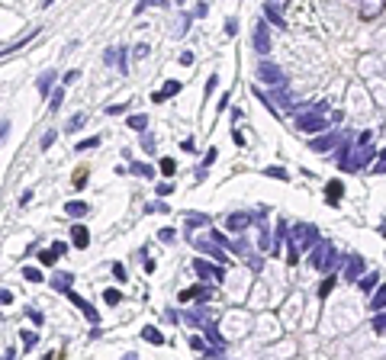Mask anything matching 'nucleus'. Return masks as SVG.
<instances>
[{"mask_svg":"<svg viewBox=\"0 0 386 360\" xmlns=\"http://www.w3.org/2000/svg\"><path fill=\"white\" fill-rule=\"evenodd\" d=\"M331 287H335V277H325V280L319 283V299H325V296L331 293Z\"/></svg>","mask_w":386,"mask_h":360,"instance_id":"34","label":"nucleus"},{"mask_svg":"<svg viewBox=\"0 0 386 360\" xmlns=\"http://www.w3.org/2000/svg\"><path fill=\"white\" fill-rule=\"evenodd\" d=\"M52 248H55V251H58V257H62V254H65V251H68V244H65V241H55V244H52Z\"/></svg>","mask_w":386,"mask_h":360,"instance_id":"58","label":"nucleus"},{"mask_svg":"<svg viewBox=\"0 0 386 360\" xmlns=\"http://www.w3.org/2000/svg\"><path fill=\"white\" fill-rule=\"evenodd\" d=\"M174 190V183H158V196H167Z\"/></svg>","mask_w":386,"mask_h":360,"instance_id":"52","label":"nucleus"},{"mask_svg":"<svg viewBox=\"0 0 386 360\" xmlns=\"http://www.w3.org/2000/svg\"><path fill=\"white\" fill-rule=\"evenodd\" d=\"M129 171H132L135 177H145V180L154 177V167H152V164H142V161H132V164H129Z\"/></svg>","mask_w":386,"mask_h":360,"instance_id":"21","label":"nucleus"},{"mask_svg":"<svg viewBox=\"0 0 386 360\" xmlns=\"http://www.w3.org/2000/svg\"><path fill=\"white\" fill-rule=\"evenodd\" d=\"M68 235H71V244H74V248H80V251L90 244V232H87L80 222H77V225H71V232H68Z\"/></svg>","mask_w":386,"mask_h":360,"instance_id":"10","label":"nucleus"},{"mask_svg":"<svg viewBox=\"0 0 386 360\" xmlns=\"http://www.w3.org/2000/svg\"><path fill=\"white\" fill-rule=\"evenodd\" d=\"M84 122H87V113H77V116H71V119H68L65 132H77V129H84Z\"/></svg>","mask_w":386,"mask_h":360,"instance_id":"26","label":"nucleus"},{"mask_svg":"<svg viewBox=\"0 0 386 360\" xmlns=\"http://www.w3.org/2000/svg\"><path fill=\"white\" fill-rule=\"evenodd\" d=\"M65 213L71 216V219H84V216L90 213V206H87V203H80V200H71V203H65Z\"/></svg>","mask_w":386,"mask_h":360,"instance_id":"15","label":"nucleus"},{"mask_svg":"<svg viewBox=\"0 0 386 360\" xmlns=\"http://www.w3.org/2000/svg\"><path fill=\"white\" fill-rule=\"evenodd\" d=\"M193 270L200 280H213V283H222V264H209V261H193Z\"/></svg>","mask_w":386,"mask_h":360,"instance_id":"3","label":"nucleus"},{"mask_svg":"<svg viewBox=\"0 0 386 360\" xmlns=\"http://www.w3.org/2000/svg\"><path fill=\"white\" fill-rule=\"evenodd\" d=\"M264 10H274V13H283V10H287V0H267V3H264Z\"/></svg>","mask_w":386,"mask_h":360,"instance_id":"38","label":"nucleus"},{"mask_svg":"<svg viewBox=\"0 0 386 360\" xmlns=\"http://www.w3.org/2000/svg\"><path fill=\"white\" fill-rule=\"evenodd\" d=\"M103 299H106V305H119L123 302V293H119V289H106Z\"/></svg>","mask_w":386,"mask_h":360,"instance_id":"35","label":"nucleus"},{"mask_svg":"<svg viewBox=\"0 0 386 360\" xmlns=\"http://www.w3.org/2000/svg\"><path fill=\"white\" fill-rule=\"evenodd\" d=\"M103 61H106V65H116V71H119V74H129V65H126V45H116V49H106Z\"/></svg>","mask_w":386,"mask_h":360,"instance_id":"8","label":"nucleus"},{"mask_svg":"<svg viewBox=\"0 0 386 360\" xmlns=\"http://www.w3.org/2000/svg\"><path fill=\"white\" fill-rule=\"evenodd\" d=\"M180 87H184L180 80H167V84L161 87V90H154V93H152V103H164V100L177 97V93H180Z\"/></svg>","mask_w":386,"mask_h":360,"instance_id":"9","label":"nucleus"},{"mask_svg":"<svg viewBox=\"0 0 386 360\" xmlns=\"http://www.w3.org/2000/svg\"><path fill=\"white\" fill-rule=\"evenodd\" d=\"M267 177H277V180H287V171H283V167H267Z\"/></svg>","mask_w":386,"mask_h":360,"instance_id":"42","label":"nucleus"},{"mask_svg":"<svg viewBox=\"0 0 386 360\" xmlns=\"http://www.w3.org/2000/svg\"><path fill=\"white\" fill-rule=\"evenodd\" d=\"M374 283H377V274H367V277L361 280V289H367V293H370V289H374Z\"/></svg>","mask_w":386,"mask_h":360,"instance_id":"45","label":"nucleus"},{"mask_svg":"<svg viewBox=\"0 0 386 360\" xmlns=\"http://www.w3.org/2000/svg\"><path fill=\"white\" fill-rule=\"evenodd\" d=\"M145 213H167V206L161 200H154V203H148V206H145Z\"/></svg>","mask_w":386,"mask_h":360,"instance_id":"41","label":"nucleus"},{"mask_svg":"<svg viewBox=\"0 0 386 360\" xmlns=\"http://www.w3.org/2000/svg\"><path fill=\"white\" fill-rule=\"evenodd\" d=\"M71 283H74V274H68V270H58V274L52 277V287H55L58 293H68V289H71Z\"/></svg>","mask_w":386,"mask_h":360,"instance_id":"14","label":"nucleus"},{"mask_svg":"<svg viewBox=\"0 0 386 360\" xmlns=\"http://www.w3.org/2000/svg\"><path fill=\"white\" fill-rule=\"evenodd\" d=\"M55 139H58V132H45V139H42V148H52V145H55Z\"/></svg>","mask_w":386,"mask_h":360,"instance_id":"47","label":"nucleus"},{"mask_svg":"<svg viewBox=\"0 0 386 360\" xmlns=\"http://www.w3.org/2000/svg\"><path fill=\"white\" fill-rule=\"evenodd\" d=\"M77 77H80V71H68V74H65V87L71 84V80H77Z\"/></svg>","mask_w":386,"mask_h":360,"instance_id":"54","label":"nucleus"},{"mask_svg":"<svg viewBox=\"0 0 386 360\" xmlns=\"http://www.w3.org/2000/svg\"><path fill=\"white\" fill-rule=\"evenodd\" d=\"M248 222H251V216H245V213H232L226 219V225H229V232H241V228H248Z\"/></svg>","mask_w":386,"mask_h":360,"instance_id":"16","label":"nucleus"},{"mask_svg":"<svg viewBox=\"0 0 386 360\" xmlns=\"http://www.w3.org/2000/svg\"><path fill=\"white\" fill-rule=\"evenodd\" d=\"M161 174H164V177L177 174V161H171V158H161Z\"/></svg>","mask_w":386,"mask_h":360,"instance_id":"30","label":"nucleus"},{"mask_svg":"<svg viewBox=\"0 0 386 360\" xmlns=\"http://www.w3.org/2000/svg\"><path fill=\"white\" fill-rule=\"evenodd\" d=\"M331 264H335V251H331V244H328V241L315 244V251H312V267H319V270H328Z\"/></svg>","mask_w":386,"mask_h":360,"instance_id":"5","label":"nucleus"},{"mask_svg":"<svg viewBox=\"0 0 386 360\" xmlns=\"http://www.w3.org/2000/svg\"><path fill=\"white\" fill-rule=\"evenodd\" d=\"M180 65H193V52H184V55H180Z\"/></svg>","mask_w":386,"mask_h":360,"instance_id":"56","label":"nucleus"},{"mask_svg":"<svg viewBox=\"0 0 386 360\" xmlns=\"http://www.w3.org/2000/svg\"><path fill=\"white\" fill-rule=\"evenodd\" d=\"M383 3H386V0H364V3H361V19L380 16V13H383Z\"/></svg>","mask_w":386,"mask_h":360,"instance_id":"12","label":"nucleus"},{"mask_svg":"<svg viewBox=\"0 0 386 360\" xmlns=\"http://www.w3.org/2000/svg\"><path fill=\"white\" fill-rule=\"evenodd\" d=\"M380 309H386V287H380L374 296V312H380Z\"/></svg>","mask_w":386,"mask_h":360,"instance_id":"32","label":"nucleus"},{"mask_svg":"<svg viewBox=\"0 0 386 360\" xmlns=\"http://www.w3.org/2000/svg\"><path fill=\"white\" fill-rule=\"evenodd\" d=\"M62 103H65V84L52 90V97H49V113H58V110H62Z\"/></svg>","mask_w":386,"mask_h":360,"instance_id":"22","label":"nucleus"},{"mask_svg":"<svg viewBox=\"0 0 386 360\" xmlns=\"http://www.w3.org/2000/svg\"><path fill=\"white\" fill-rule=\"evenodd\" d=\"M315 228L312 225H296L293 228V241H303V244H315Z\"/></svg>","mask_w":386,"mask_h":360,"instance_id":"13","label":"nucleus"},{"mask_svg":"<svg viewBox=\"0 0 386 360\" xmlns=\"http://www.w3.org/2000/svg\"><path fill=\"white\" fill-rule=\"evenodd\" d=\"M68 299H71L74 305H77V309H80V315H84V318H87V322H90V325H100V312L93 309V305L87 302L84 296H77V293H74V289H68Z\"/></svg>","mask_w":386,"mask_h":360,"instance_id":"6","label":"nucleus"},{"mask_svg":"<svg viewBox=\"0 0 386 360\" xmlns=\"http://www.w3.org/2000/svg\"><path fill=\"white\" fill-rule=\"evenodd\" d=\"M97 145H100L97 135H93V139H80V142H77V151H90V148H97Z\"/></svg>","mask_w":386,"mask_h":360,"instance_id":"36","label":"nucleus"},{"mask_svg":"<svg viewBox=\"0 0 386 360\" xmlns=\"http://www.w3.org/2000/svg\"><path fill=\"white\" fill-rule=\"evenodd\" d=\"M187 299H209V289H206V287L184 289V293H180V302H187Z\"/></svg>","mask_w":386,"mask_h":360,"instance_id":"24","label":"nucleus"},{"mask_svg":"<svg viewBox=\"0 0 386 360\" xmlns=\"http://www.w3.org/2000/svg\"><path fill=\"white\" fill-rule=\"evenodd\" d=\"M338 142H341V135H322V139H312V148L315 151H328V148H335Z\"/></svg>","mask_w":386,"mask_h":360,"instance_id":"19","label":"nucleus"},{"mask_svg":"<svg viewBox=\"0 0 386 360\" xmlns=\"http://www.w3.org/2000/svg\"><path fill=\"white\" fill-rule=\"evenodd\" d=\"M216 158H219V151H216V148H209V151H206V158H203V161H206V164H213Z\"/></svg>","mask_w":386,"mask_h":360,"instance_id":"53","label":"nucleus"},{"mask_svg":"<svg viewBox=\"0 0 386 360\" xmlns=\"http://www.w3.org/2000/svg\"><path fill=\"white\" fill-rule=\"evenodd\" d=\"M296 129H300V132H322L325 129V116H322V110H309V113H300V116H296Z\"/></svg>","mask_w":386,"mask_h":360,"instance_id":"1","label":"nucleus"},{"mask_svg":"<svg viewBox=\"0 0 386 360\" xmlns=\"http://www.w3.org/2000/svg\"><path fill=\"white\" fill-rule=\"evenodd\" d=\"M184 225L190 228V232H193V228H203V225H209V216H203V213H190V216L184 219Z\"/></svg>","mask_w":386,"mask_h":360,"instance_id":"23","label":"nucleus"},{"mask_svg":"<svg viewBox=\"0 0 386 360\" xmlns=\"http://www.w3.org/2000/svg\"><path fill=\"white\" fill-rule=\"evenodd\" d=\"M251 42H254V49H257V55H270V36H267V26H264V23H254Z\"/></svg>","mask_w":386,"mask_h":360,"instance_id":"7","label":"nucleus"},{"mask_svg":"<svg viewBox=\"0 0 386 360\" xmlns=\"http://www.w3.org/2000/svg\"><path fill=\"white\" fill-rule=\"evenodd\" d=\"M13 302V293L10 289H0V305H10Z\"/></svg>","mask_w":386,"mask_h":360,"instance_id":"49","label":"nucleus"},{"mask_svg":"<svg viewBox=\"0 0 386 360\" xmlns=\"http://www.w3.org/2000/svg\"><path fill=\"white\" fill-rule=\"evenodd\" d=\"M129 129H135V132H145V129H148V116H145V113H135V116H129Z\"/></svg>","mask_w":386,"mask_h":360,"instance_id":"25","label":"nucleus"},{"mask_svg":"<svg viewBox=\"0 0 386 360\" xmlns=\"http://www.w3.org/2000/svg\"><path fill=\"white\" fill-rule=\"evenodd\" d=\"M55 77H58V74L52 71V68H49V71H42V74H39V80H36V87H39V97H49V93H52V84H55Z\"/></svg>","mask_w":386,"mask_h":360,"instance_id":"11","label":"nucleus"},{"mask_svg":"<svg viewBox=\"0 0 386 360\" xmlns=\"http://www.w3.org/2000/svg\"><path fill=\"white\" fill-rule=\"evenodd\" d=\"M113 277H116V280H119V283H123V280H126V267H123V264H119V261H116V264H113Z\"/></svg>","mask_w":386,"mask_h":360,"instance_id":"46","label":"nucleus"},{"mask_svg":"<svg viewBox=\"0 0 386 360\" xmlns=\"http://www.w3.org/2000/svg\"><path fill=\"white\" fill-rule=\"evenodd\" d=\"M58 261V251L49 248V251H39V264H45V267H52V264Z\"/></svg>","mask_w":386,"mask_h":360,"instance_id":"28","label":"nucleus"},{"mask_svg":"<svg viewBox=\"0 0 386 360\" xmlns=\"http://www.w3.org/2000/svg\"><path fill=\"white\" fill-rule=\"evenodd\" d=\"M26 315H29V322H36V325H42V322H45V318H42V312H39V309H32V305L26 309Z\"/></svg>","mask_w":386,"mask_h":360,"instance_id":"43","label":"nucleus"},{"mask_svg":"<svg viewBox=\"0 0 386 360\" xmlns=\"http://www.w3.org/2000/svg\"><path fill=\"white\" fill-rule=\"evenodd\" d=\"M190 244H193L196 251H203V254H209L213 261H219V264H229V254L219 248V241H216V238H213V241H203V238H196V241H193V238H190Z\"/></svg>","mask_w":386,"mask_h":360,"instance_id":"4","label":"nucleus"},{"mask_svg":"<svg viewBox=\"0 0 386 360\" xmlns=\"http://www.w3.org/2000/svg\"><path fill=\"white\" fill-rule=\"evenodd\" d=\"M142 148H145L148 154H154V135L152 132H142Z\"/></svg>","mask_w":386,"mask_h":360,"instance_id":"37","label":"nucleus"},{"mask_svg":"<svg viewBox=\"0 0 386 360\" xmlns=\"http://www.w3.org/2000/svg\"><path fill=\"white\" fill-rule=\"evenodd\" d=\"M142 338H145L148 344H154V348H161V344H164V335H161L154 325H145V328H142Z\"/></svg>","mask_w":386,"mask_h":360,"instance_id":"18","label":"nucleus"},{"mask_svg":"<svg viewBox=\"0 0 386 360\" xmlns=\"http://www.w3.org/2000/svg\"><path fill=\"white\" fill-rule=\"evenodd\" d=\"M374 328H377V331H386V315H377V318H374Z\"/></svg>","mask_w":386,"mask_h":360,"instance_id":"50","label":"nucleus"},{"mask_svg":"<svg viewBox=\"0 0 386 360\" xmlns=\"http://www.w3.org/2000/svg\"><path fill=\"white\" fill-rule=\"evenodd\" d=\"M167 0H139V6H135V13H142L145 6H164Z\"/></svg>","mask_w":386,"mask_h":360,"instance_id":"39","label":"nucleus"},{"mask_svg":"<svg viewBox=\"0 0 386 360\" xmlns=\"http://www.w3.org/2000/svg\"><path fill=\"white\" fill-rule=\"evenodd\" d=\"M257 77H261L264 84H270V87H280V84H287L283 71H280L277 65H270V61H261V65H257Z\"/></svg>","mask_w":386,"mask_h":360,"instance_id":"2","label":"nucleus"},{"mask_svg":"<svg viewBox=\"0 0 386 360\" xmlns=\"http://www.w3.org/2000/svg\"><path fill=\"white\" fill-rule=\"evenodd\" d=\"M190 348H193V351H200V354H209V357L222 354V351L216 348V344H206V341H203V338H190Z\"/></svg>","mask_w":386,"mask_h":360,"instance_id":"20","label":"nucleus"},{"mask_svg":"<svg viewBox=\"0 0 386 360\" xmlns=\"http://www.w3.org/2000/svg\"><path fill=\"white\" fill-rule=\"evenodd\" d=\"M23 280H29V283H42L45 277H42V270H39V267H23Z\"/></svg>","mask_w":386,"mask_h":360,"instance_id":"27","label":"nucleus"},{"mask_svg":"<svg viewBox=\"0 0 386 360\" xmlns=\"http://www.w3.org/2000/svg\"><path fill=\"white\" fill-rule=\"evenodd\" d=\"M216 80H219V77H216V74H213V77H209V80H206V97H209V93H213V90H216Z\"/></svg>","mask_w":386,"mask_h":360,"instance_id":"55","label":"nucleus"},{"mask_svg":"<svg viewBox=\"0 0 386 360\" xmlns=\"http://www.w3.org/2000/svg\"><path fill=\"white\" fill-rule=\"evenodd\" d=\"M19 338H23V348H26V351H32V348H36V341H39V335H36V331H23Z\"/></svg>","mask_w":386,"mask_h":360,"instance_id":"31","label":"nucleus"},{"mask_svg":"<svg viewBox=\"0 0 386 360\" xmlns=\"http://www.w3.org/2000/svg\"><path fill=\"white\" fill-rule=\"evenodd\" d=\"M84 177H87L84 171H77V174H74V187H77V190H80V187H87V183H84Z\"/></svg>","mask_w":386,"mask_h":360,"instance_id":"51","label":"nucleus"},{"mask_svg":"<svg viewBox=\"0 0 386 360\" xmlns=\"http://www.w3.org/2000/svg\"><path fill=\"white\" fill-rule=\"evenodd\" d=\"M52 3H55V0H42V3H39V6H52Z\"/></svg>","mask_w":386,"mask_h":360,"instance_id":"59","label":"nucleus"},{"mask_svg":"<svg viewBox=\"0 0 386 360\" xmlns=\"http://www.w3.org/2000/svg\"><path fill=\"white\" fill-rule=\"evenodd\" d=\"M235 32H238V23H235V19H226V36H235Z\"/></svg>","mask_w":386,"mask_h":360,"instance_id":"48","label":"nucleus"},{"mask_svg":"<svg viewBox=\"0 0 386 360\" xmlns=\"http://www.w3.org/2000/svg\"><path fill=\"white\" fill-rule=\"evenodd\" d=\"M174 235H177L174 228H161V232H158V238L164 241V244H171V241H174Z\"/></svg>","mask_w":386,"mask_h":360,"instance_id":"44","label":"nucleus"},{"mask_svg":"<svg viewBox=\"0 0 386 360\" xmlns=\"http://www.w3.org/2000/svg\"><path fill=\"white\" fill-rule=\"evenodd\" d=\"M126 113V103H113V106H106V116H123Z\"/></svg>","mask_w":386,"mask_h":360,"instance_id":"40","label":"nucleus"},{"mask_svg":"<svg viewBox=\"0 0 386 360\" xmlns=\"http://www.w3.org/2000/svg\"><path fill=\"white\" fill-rule=\"evenodd\" d=\"M361 270H364V261L357 254H351L348 257V267H344V280H357L361 277Z\"/></svg>","mask_w":386,"mask_h":360,"instance_id":"17","label":"nucleus"},{"mask_svg":"<svg viewBox=\"0 0 386 360\" xmlns=\"http://www.w3.org/2000/svg\"><path fill=\"white\" fill-rule=\"evenodd\" d=\"M174 3H184V0H174Z\"/></svg>","mask_w":386,"mask_h":360,"instance_id":"60","label":"nucleus"},{"mask_svg":"<svg viewBox=\"0 0 386 360\" xmlns=\"http://www.w3.org/2000/svg\"><path fill=\"white\" fill-rule=\"evenodd\" d=\"M264 16H267L270 23L277 26V29H287V19H283V13H274V10H264Z\"/></svg>","mask_w":386,"mask_h":360,"instance_id":"29","label":"nucleus"},{"mask_svg":"<svg viewBox=\"0 0 386 360\" xmlns=\"http://www.w3.org/2000/svg\"><path fill=\"white\" fill-rule=\"evenodd\" d=\"M338 196H341V180H331L328 183V203H338Z\"/></svg>","mask_w":386,"mask_h":360,"instance_id":"33","label":"nucleus"},{"mask_svg":"<svg viewBox=\"0 0 386 360\" xmlns=\"http://www.w3.org/2000/svg\"><path fill=\"white\" fill-rule=\"evenodd\" d=\"M180 148H184V151H193L196 145H193V139H184V142H180Z\"/></svg>","mask_w":386,"mask_h":360,"instance_id":"57","label":"nucleus"}]
</instances>
